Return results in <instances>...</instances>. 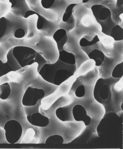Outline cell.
Masks as SVG:
<instances>
[{"instance_id": "4", "label": "cell", "mask_w": 123, "mask_h": 149, "mask_svg": "<svg viewBox=\"0 0 123 149\" xmlns=\"http://www.w3.org/2000/svg\"><path fill=\"white\" fill-rule=\"evenodd\" d=\"M45 96L43 90L29 86L26 90L23 97L22 103L26 106L35 105L38 100Z\"/></svg>"}, {"instance_id": "26", "label": "cell", "mask_w": 123, "mask_h": 149, "mask_svg": "<svg viewBox=\"0 0 123 149\" xmlns=\"http://www.w3.org/2000/svg\"><path fill=\"white\" fill-rule=\"evenodd\" d=\"M76 96L78 97H82L85 94V88L84 86L80 85L76 88L75 92Z\"/></svg>"}, {"instance_id": "17", "label": "cell", "mask_w": 123, "mask_h": 149, "mask_svg": "<svg viewBox=\"0 0 123 149\" xmlns=\"http://www.w3.org/2000/svg\"><path fill=\"white\" fill-rule=\"evenodd\" d=\"M123 62L117 65L113 69L112 76L115 78H120L122 77Z\"/></svg>"}, {"instance_id": "29", "label": "cell", "mask_w": 123, "mask_h": 149, "mask_svg": "<svg viewBox=\"0 0 123 149\" xmlns=\"http://www.w3.org/2000/svg\"><path fill=\"white\" fill-rule=\"evenodd\" d=\"M37 13L36 12L32 10H28L26 11L25 15L24 17L25 18H26L33 15L37 14Z\"/></svg>"}, {"instance_id": "13", "label": "cell", "mask_w": 123, "mask_h": 149, "mask_svg": "<svg viewBox=\"0 0 123 149\" xmlns=\"http://www.w3.org/2000/svg\"><path fill=\"white\" fill-rule=\"evenodd\" d=\"M11 6L9 0H0V19L8 13Z\"/></svg>"}, {"instance_id": "25", "label": "cell", "mask_w": 123, "mask_h": 149, "mask_svg": "<svg viewBox=\"0 0 123 149\" xmlns=\"http://www.w3.org/2000/svg\"><path fill=\"white\" fill-rule=\"evenodd\" d=\"M55 0H41V3L42 7L45 9H48L52 7Z\"/></svg>"}, {"instance_id": "15", "label": "cell", "mask_w": 123, "mask_h": 149, "mask_svg": "<svg viewBox=\"0 0 123 149\" xmlns=\"http://www.w3.org/2000/svg\"><path fill=\"white\" fill-rule=\"evenodd\" d=\"M63 142V137L60 135H54L48 137L45 141L46 144L54 145L62 144Z\"/></svg>"}, {"instance_id": "24", "label": "cell", "mask_w": 123, "mask_h": 149, "mask_svg": "<svg viewBox=\"0 0 123 149\" xmlns=\"http://www.w3.org/2000/svg\"><path fill=\"white\" fill-rule=\"evenodd\" d=\"M67 40V34L60 41L56 42L57 48L59 51L64 50V46Z\"/></svg>"}, {"instance_id": "23", "label": "cell", "mask_w": 123, "mask_h": 149, "mask_svg": "<svg viewBox=\"0 0 123 149\" xmlns=\"http://www.w3.org/2000/svg\"><path fill=\"white\" fill-rule=\"evenodd\" d=\"M103 7L101 5H96L92 6L91 8L93 15L98 21H99L98 16L100 11Z\"/></svg>"}, {"instance_id": "30", "label": "cell", "mask_w": 123, "mask_h": 149, "mask_svg": "<svg viewBox=\"0 0 123 149\" xmlns=\"http://www.w3.org/2000/svg\"><path fill=\"white\" fill-rule=\"evenodd\" d=\"M9 2L11 4V8L14 7L16 4L17 0H9Z\"/></svg>"}, {"instance_id": "1", "label": "cell", "mask_w": 123, "mask_h": 149, "mask_svg": "<svg viewBox=\"0 0 123 149\" xmlns=\"http://www.w3.org/2000/svg\"><path fill=\"white\" fill-rule=\"evenodd\" d=\"M76 64L71 65L64 63L58 59L55 63L45 64L38 72L42 77L47 82L53 84L54 75L56 72L60 69L69 70L74 74L76 72Z\"/></svg>"}, {"instance_id": "20", "label": "cell", "mask_w": 123, "mask_h": 149, "mask_svg": "<svg viewBox=\"0 0 123 149\" xmlns=\"http://www.w3.org/2000/svg\"><path fill=\"white\" fill-rule=\"evenodd\" d=\"M99 40L98 36L96 35L93 39L90 41H89L85 38H82L80 41L79 44L81 47H85L93 45Z\"/></svg>"}, {"instance_id": "12", "label": "cell", "mask_w": 123, "mask_h": 149, "mask_svg": "<svg viewBox=\"0 0 123 149\" xmlns=\"http://www.w3.org/2000/svg\"><path fill=\"white\" fill-rule=\"evenodd\" d=\"M110 36L115 41H120L123 40V29L118 25H115L112 29Z\"/></svg>"}, {"instance_id": "6", "label": "cell", "mask_w": 123, "mask_h": 149, "mask_svg": "<svg viewBox=\"0 0 123 149\" xmlns=\"http://www.w3.org/2000/svg\"><path fill=\"white\" fill-rule=\"evenodd\" d=\"M74 74L73 73L67 70L60 69L56 72L54 75L53 84L59 86Z\"/></svg>"}, {"instance_id": "9", "label": "cell", "mask_w": 123, "mask_h": 149, "mask_svg": "<svg viewBox=\"0 0 123 149\" xmlns=\"http://www.w3.org/2000/svg\"><path fill=\"white\" fill-rule=\"evenodd\" d=\"M90 59L94 60L95 65L98 66L100 65L104 61L105 56L101 51L97 49H93L88 55Z\"/></svg>"}, {"instance_id": "2", "label": "cell", "mask_w": 123, "mask_h": 149, "mask_svg": "<svg viewBox=\"0 0 123 149\" xmlns=\"http://www.w3.org/2000/svg\"><path fill=\"white\" fill-rule=\"evenodd\" d=\"M36 51L32 48L23 46L14 47L13 54L22 68L34 63Z\"/></svg>"}, {"instance_id": "28", "label": "cell", "mask_w": 123, "mask_h": 149, "mask_svg": "<svg viewBox=\"0 0 123 149\" xmlns=\"http://www.w3.org/2000/svg\"><path fill=\"white\" fill-rule=\"evenodd\" d=\"M38 16V18L36 24V27L38 30L42 29L44 24V20L43 17L39 14L37 13L36 14Z\"/></svg>"}, {"instance_id": "7", "label": "cell", "mask_w": 123, "mask_h": 149, "mask_svg": "<svg viewBox=\"0 0 123 149\" xmlns=\"http://www.w3.org/2000/svg\"><path fill=\"white\" fill-rule=\"evenodd\" d=\"M49 123V118L39 113H35L31 115L30 123L33 125L44 127L47 126Z\"/></svg>"}, {"instance_id": "10", "label": "cell", "mask_w": 123, "mask_h": 149, "mask_svg": "<svg viewBox=\"0 0 123 149\" xmlns=\"http://www.w3.org/2000/svg\"><path fill=\"white\" fill-rule=\"evenodd\" d=\"M99 22L102 27V31L107 35H110L112 29L116 25L111 19V15L106 20H100Z\"/></svg>"}, {"instance_id": "3", "label": "cell", "mask_w": 123, "mask_h": 149, "mask_svg": "<svg viewBox=\"0 0 123 149\" xmlns=\"http://www.w3.org/2000/svg\"><path fill=\"white\" fill-rule=\"evenodd\" d=\"M4 129L6 140L10 143H16L21 136L22 127L20 123L16 120H11L7 122Z\"/></svg>"}, {"instance_id": "31", "label": "cell", "mask_w": 123, "mask_h": 149, "mask_svg": "<svg viewBox=\"0 0 123 149\" xmlns=\"http://www.w3.org/2000/svg\"><path fill=\"white\" fill-rule=\"evenodd\" d=\"M89 0H82V2L83 3H86Z\"/></svg>"}, {"instance_id": "11", "label": "cell", "mask_w": 123, "mask_h": 149, "mask_svg": "<svg viewBox=\"0 0 123 149\" xmlns=\"http://www.w3.org/2000/svg\"><path fill=\"white\" fill-rule=\"evenodd\" d=\"M13 48L11 49L8 53L7 63L13 71H16L21 69L22 67L13 54Z\"/></svg>"}, {"instance_id": "22", "label": "cell", "mask_w": 123, "mask_h": 149, "mask_svg": "<svg viewBox=\"0 0 123 149\" xmlns=\"http://www.w3.org/2000/svg\"><path fill=\"white\" fill-rule=\"evenodd\" d=\"M66 34L65 30L63 29H59L54 33L53 38L56 42L61 40Z\"/></svg>"}, {"instance_id": "32", "label": "cell", "mask_w": 123, "mask_h": 149, "mask_svg": "<svg viewBox=\"0 0 123 149\" xmlns=\"http://www.w3.org/2000/svg\"><path fill=\"white\" fill-rule=\"evenodd\" d=\"M122 104H123L122 103V106H121L122 109V110H123V108H122L123 105Z\"/></svg>"}, {"instance_id": "19", "label": "cell", "mask_w": 123, "mask_h": 149, "mask_svg": "<svg viewBox=\"0 0 123 149\" xmlns=\"http://www.w3.org/2000/svg\"><path fill=\"white\" fill-rule=\"evenodd\" d=\"M76 5V3H71L67 7L63 17V22H65L69 20L72 14L73 8Z\"/></svg>"}, {"instance_id": "5", "label": "cell", "mask_w": 123, "mask_h": 149, "mask_svg": "<svg viewBox=\"0 0 123 149\" xmlns=\"http://www.w3.org/2000/svg\"><path fill=\"white\" fill-rule=\"evenodd\" d=\"M72 112L74 118L76 121H82L86 125L89 124L90 118L87 115L86 111L82 106L75 105L73 108Z\"/></svg>"}, {"instance_id": "27", "label": "cell", "mask_w": 123, "mask_h": 149, "mask_svg": "<svg viewBox=\"0 0 123 149\" xmlns=\"http://www.w3.org/2000/svg\"><path fill=\"white\" fill-rule=\"evenodd\" d=\"M25 31L22 28H19L16 29L14 33V36L17 38H21L25 36Z\"/></svg>"}, {"instance_id": "14", "label": "cell", "mask_w": 123, "mask_h": 149, "mask_svg": "<svg viewBox=\"0 0 123 149\" xmlns=\"http://www.w3.org/2000/svg\"><path fill=\"white\" fill-rule=\"evenodd\" d=\"M0 90L1 93L0 94V98L5 100L10 95L11 92V87L8 83H6L0 85Z\"/></svg>"}, {"instance_id": "8", "label": "cell", "mask_w": 123, "mask_h": 149, "mask_svg": "<svg viewBox=\"0 0 123 149\" xmlns=\"http://www.w3.org/2000/svg\"><path fill=\"white\" fill-rule=\"evenodd\" d=\"M58 59L62 62L68 64L74 65L76 63L74 55L64 50L59 51Z\"/></svg>"}, {"instance_id": "18", "label": "cell", "mask_w": 123, "mask_h": 149, "mask_svg": "<svg viewBox=\"0 0 123 149\" xmlns=\"http://www.w3.org/2000/svg\"><path fill=\"white\" fill-rule=\"evenodd\" d=\"M66 109L63 107L58 108L56 111V114L57 117L60 120L65 121L68 119L67 112Z\"/></svg>"}, {"instance_id": "21", "label": "cell", "mask_w": 123, "mask_h": 149, "mask_svg": "<svg viewBox=\"0 0 123 149\" xmlns=\"http://www.w3.org/2000/svg\"><path fill=\"white\" fill-rule=\"evenodd\" d=\"M110 15L111 12L110 10L104 6L101 9L99 13V21L106 20Z\"/></svg>"}, {"instance_id": "16", "label": "cell", "mask_w": 123, "mask_h": 149, "mask_svg": "<svg viewBox=\"0 0 123 149\" xmlns=\"http://www.w3.org/2000/svg\"><path fill=\"white\" fill-rule=\"evenodd\" d=\"M36 62L38 65L37 70L38 73L42 67L45 64L48 63L46 59L39 52H36L34 63Z\"/></svg>"}]
</instances>
